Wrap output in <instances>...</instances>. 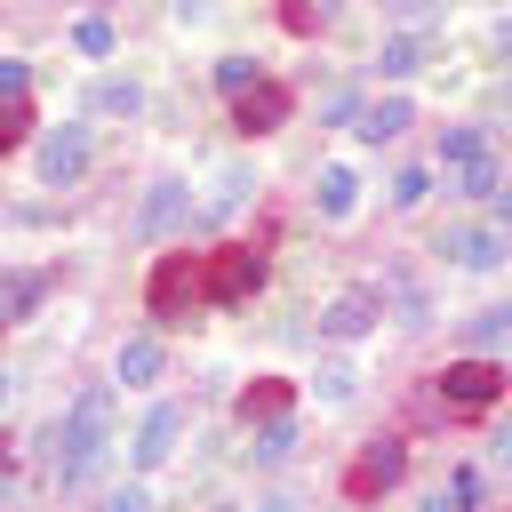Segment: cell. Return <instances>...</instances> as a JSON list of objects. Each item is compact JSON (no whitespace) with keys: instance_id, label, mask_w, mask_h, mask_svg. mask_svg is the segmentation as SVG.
<instances>
[{"instance_id":"f35d334b","label":"cell","mask_w":512,"mask_h":512,"mask_svg":"<svg viewBox=\"0 0 512 512\" xmlns=\"http://www.w3.org/2000/svg\"><path fill=\"white\" fill-rule=\"evenodd\" d=\"M0 328H8V320H0Z\"/></svg>"},{"instance_id":"4dcf8cb0","label":"cell","mask_w":512,"mask_h":512,"mask_svg":"<svg viewBox=\"0 0 512 512\" xmlns=\"http://www.w3.org/2000/svg\"><path fill=\"white\" fill-rule=\"evenodd\" d=\"M32 88V64L24 56H0V96H24Z\"/></svg>"},{"instance_id":"d4e9b609","label":"cell","mask_w":512,"mask_h":512,"mask_svg":"<svg viewBox=\"0 0 512 512\" xmlns=\"http://www.w3.org/2000/svg\"><path fill=\"white\" fill-rule=\"evenodd\" d=\"M480 144H488L480 128H440V168H456V160H472Z\"/></svg>"},{"instance_id":"74e56055","label":"cell","mask_w":512,"mask_h":512,"mask_svg":"<svg viewBox=\"0 0 512 512\" xmlns=\"http://www.w3.org/2000/svg\"><path fill=\"white\" fill-rule=\"evenodd\" d=\"M504 104H512V96H504Z\"/></svg>"},{"instance_id":"e0dca14e","label":"cell","mask_w":512,"mask_h":512,"mask_svg":"<svg viewBox=\"0 0 512 512\" xmlns=\"http://www.w3.org/2000/svg\"><path fill=\"white\" fill-rule=\"evenodd\" d=\"M40 296H48V280H40V272H16V280L0 272V320H24Z\"/></svg>"},{"instance_id":"8fae6325","label":"cell","mask_w":512,"mask_h":512,"mask_svg":"<svg viewBox=\"0 0 512 512\" xmlns=\"http://www.w3.org/2000/svg\"><path fill=\"white\" fill-rule=\"evenodd\" d=\"M176 432H184V408H168V400H160V408L144 416V432H136V448H128V456H136V472H160V464L176 456Z\"/></svg>"},{"instance_id":"83f0119b","label":"cell","mask_w":512,"mask_h":512,"mask_svg":"<svg viewBox=\"0 0 512 512\" xmlns=\"http://www.w3.org/2000/svg\"><path fill=\"white\" fill-rule=\"evenodd\" d=\"M248 80H264V72H256L248 56H224V64H216V88H224V96H240Z\"/></svg>"},{"instance_id":"484cf974","label":"cell","mask_w":512,"mask_h":512,"mask_svg":"<svg viewBox=\"0 0 512 512\" xmlns=\"http://www.w3.org/2000/svg\"><path fill=\"white\" fill-rule=\"evenodd\" d=\"M96 104H104V112H144V88H136V80H104Z\"/></svg>"},{"instance_id":"d590c367","label":"cell","mask_w":512,"mask_h":512,"mask_svg":"<svg viewBox=\"0 0 512 512\" xmlns=\"http://www.w3.org/2000/svg\"><path fill=\"white\" fill-rule=\"evenodd\" d=\"M496 456H504V464H512V424H504V432H496Z\"/></svg>"},{"instance_id":"52a82bcc","label":"cell","mask_w":512,"mask_h":512,"mask_svg":"<svg viewBox=\"0 0 512 512\" xmlns=\"http://www.w3.org/2000/svg\"><path fill=\"white\" fill-rule=\"evenodd\" d=\"M440 256L464 264V272H496L512 256V240H504V224H448L440 232Z\"/></svg>"},{"instance_id":"d6986e66","label":"cell","mask_w":512,"mask_h":512,"mask_svg":"<svg viewBox=\"0 0 512 512\" xmlns=\"http://www.w3.org/2000/svg\"><path fill=\"white\" fill-rule=\"evenodd\" d=\"M472 352H512V304H488L472 320Z\"/></svg>"},{"instance_id":"ba28073f","label":"cell","mask_w":512,"mask_h":512,"mask_svg":"<svg viewBox=\"0 0 512 512\" xmlns=\"http://www.w3.org/2000/svg\"><path fill=\"white\" fill-rule=\"evenodd\" d=\"M88 120H64V128H48L40 136V176L48 184H72V176H88Z\"/></svg>"},{"instance_id":"9a60e30c","label":"cell","mask_w":512,"mask_h":512,"mask_svg":"<svg viewBox=\"0 0 512 512\" xmlns=\"http://www.w3.org/2000/svg\"><path fill=\"white\" fill-rule=\"evenodd\" d=\"M160 368H168L160 336H128L120 344V384H160Z\"/></svg>"},{"instance_id":"e575fe53","label":"cell","mask_w":512,"mask_h":512,"mask_svg":"<svg viewBox=\"0 0 512 512\" xmlns=\"http://www.w3.org/2000/svg\"><path fill=\"white\" fill-rule=\"evenodd\" d=\"M496 216H504V224H512V176H504V184H496Z\"/></svg>"},{"instance_id":"cb8c5ba5","label":"cell","mask_w":512,"mask_h":512,"mask_svg":"<svg viewBox=\"0 0 512 512\" xmlns=\"http://www.w3.org/2000/svg\"><path fill=\"white\" fill-rule=\"evenodd\" d=\"M384 288H392V312H400V328H424V288H416V280H400V272H392Z\"/></svg>"},{"instance_id":"44dd1931","label":"cell","mask_w":512,"mask_h":512,"mask_svg":"<svg viewBox=\"0 0 512 512\" xmlns=\"http://www.w3.org/2000/svg\"><path fill=\"white\" fill-rule=\"evenodd\" d=\"M288 448H296V432H288V416H272V424H256V448H248V456H256V464H280Z\"/></svg>"},{"instance_id":"603a6c76","label":"cell","mask_w":512,"mask_h":512,"mask_svg":"<svg viewBox=\"0 0 512 512\" xmlns=\"http://www.w3.org/2000/svg\"><path fill=\"white\" fill-rule=\"evenodd\" d=\"M72 48L80 56H112V16H80L72 24Z\"/></svg>"},{"instance_id":"d6a6232c","label":"cell","mask_w":512,"mask_h":512,"mask_svg":"<svg viewBox=\"0 0 512 512\" xmlns=\"http://www.w3.org/2000/svg\"><path fill=\"white\" fill-rule=\"evenodd\" d=\"M280 16H288V32H312V24H320V8H312V0H288Z\"/></svg>"},{"instance_id":"ac0fdd59","label":"cell","mask_w":512,"mask_h":512,"mask_svg":"<svg viewBox=\"0 0 512 512\" xmlns=\"http://www.w3.org/2000/svg\"><path fill=\"white\" fill-rule=\"evenodd\" d=\"M320 216H352V200H360V184H352V168H320Z\"/></svg>"},{"instance_id":"5b68a950","label":"cell","mask_w":512,"mask_h":512,"mask_svg":"<svg viewBox=\"0 0 512 512\" xmlns=\"http://www.w3.org/2000/svg\"><path fill=\"white\" fill-rule=\"evenodd\" d=\"M408 480V448L400 440H368L360 456H352V472H344V496L352 504H376L384 488H400Z\"/></svg>"},{"instance_id":"f1b7e54d","label":"cell","mask_w":512,"mask_h":512,"mask_svg":"<svg viewBox=\"0 0 512 512\" xmlns=\"http://www.w3.org/2000/svg\"><path fill=\"white\" fill-rule=\"evenodd\" d=\"M352 384H360L352 368H320V376H312V392H320V400H352Z\"/></svg>"},{"instance_id":"7402d4cb","label":"cell","mask_w":512,"mask_h":512,"mask_svg":"<svg viewBox=\"0 0 512 512\" xmlns=\"http://www.w3.org/2000/svg\"><path fill=\"white\" fill-rule=\"evenodd\" d=\"M24 136H32V104L24 96H0V152H16Z\"/></svg>"},{"instance_id":"30bf717a","label":"cell","mask_w":512,"mask_h":512,"mask_svg":"<svg viewBox=\"0 0 512 512\" xmlns=\"http://www.w3.org/2000/svg\"><path fill=\"white\" fill-rule=\"evenodd\" d=\"M184 216H192V192L168 176V184H152V192H144V208H136V240H168Z\"/></svg>"},{"instance_id":"9c48e42d","label":"cell","mask_w":512,"mask_h":512,"mask_svg":"<svg viewBox=\"0 0 512 512\" xmlns=\"http://www.w3.org/2000/svg\"><path fill=\"white\" fill-rule=\"evenodd\" d=\"M376 312H384V296H376V288H344V296H328V304H320V336H344V344H352V336H368V328H376Z\"/></svg>"},{"instance_id":"5bb4252c","label":"cell","mask_w":512,"mask_h":512,"mask_svg":"<svg viewBox=\"0 0 512 512\" xmlns=\"http://www.w3.org/2000/svg\"><path fill=\"white\" fill-rule=\"evenodd\" d=\"M288 400H296L288 376H256V384L240 392V424H272V416H288Z\"/></svg>"},{"instance_id":"8992f818","label":"cell","mask_w":512,"mask_h":512,"mask_svg":"<svg viewBox=\"0 0 512 512\" xmlns=\"http://www.w3.org/2000/svg\"><path fill=\"white\" fill-rule=\"evenodd\" d=\"M288 112H296V96H288L280 80H248V88L232 96V128H240V136H272V128H288Z\"/></svg>"},{"instance_id":"836d02e7","label":"cell","mask_w":512,"mask_h":512,"mask_svg":"<svg viewBox=\"0 0 512 512\" xmlns=\"http://www.w3.org/2000/svg\"><path fill=\"white\" fill-rule=\"evenodd\" d=\"M8 488H16V456L0 448V496H8Z\"/></svg>"},{"instance_id":"1f68e13d","label":"cell","mask_w":512,"mask_h":512,"mask_svg":"<svg viewBox=\"0 0 512 512\" xmlns=\"http://www.w3.org/2000/svg\"><path fill=\"white\" fill-rule=\"evenodd\" d=\"M352 112H360V96H352V88H336V96H320V120H352Z\"/></svg>"},{"instance_id":"7c38bea8","label":"cell","mask_w":512,"mask_h":512,"mask_svg":"<svg viewBox=\"0 0 512 512\" xmlns=\"http://www.w3.org/2000/svg\"><path fill=\"white\" fill-rule=\"evenodd\" d=\"M408 120H416V112H408V96H376V104H360V112H352V136H360V144H392Z\"/></svg>"},{"instance_id":"4fadbf2b","label":"cell","mask_w":512,"mask_h":512,"mask_svg":"<svg viewBox=\"0 0 512 512\" xmlns=\"http://www.w3.org/2000/svg\"><path fill=\"white\" fill-rule=\"evenodd\" d=\"M496 184H504V168H496V152L480 144L472 160H456L448 168V192H464V200H496Z\"/></svg>"},{"instance_id":"2e32d148","label":"cell","mask_w":512,"mask_h":512,"mask_svg":"<svg viewBox=\"0 0 512 512\" xmlns=\"http://www.w3.org/2000/svg\"><path fill=\"white\" fill-rule=\"evenodd\" d=\"M376 72H384V80H408V72H424V40H416V32H392V40L376 48Z\"/></svg>"},{"instance_id":"3957f363","label":"cell","mask_w":512,"mask_h":512,"mask_svg":"<svg viewBox=\"0 0 512 512\" xmlns=\"http://www.w3.org/2000/svg\"><path fill=\"white\" fill-rule=\"evenodd\" d=\"M432 392H440L448 416H480V408L504 392V368H496V352H472V360H448V368L432 376Z\"/></svg>"},{"instance_id":"4316f807","label":"cell","mask_w":512,"mask_h":512,"mask_svg":"<svg viewBox=\"0 0 512 512\" xmlns=\"http://www.w3.org/2000/svg\"><path fill=\"white\" fill-rule=\"evenodd\" d=\"M424 192H432L424 168H400V176H392V208H424Z\"/></svg>"},{"instance_id":"8d00e7d4","label":"cell","mask_w":512,"mask_h":512,"mask_svg":"<svg viewBox=\"0 0 512 512\" xmlns=\"http://www.w3.org/2000/svg\"><path fill=\"white\" fill-rule=\"evenodd\" d=\"M0 408H8V376H0Z\"/></svg>"},{"instance_id":"277c9868","label":"cell","mask_w":512,"mask_h":512,"mask_svg":"<svg viewBox=\"0 0 512 512\" xmlns=\"http://www.w3.org/2000/svg\"><path fill=\"white\" fill-rule=\"evenodd\" d=\"M256 288H264V248L256 240L208 248V304H248Z\"/></svg>"},{"instance_id":"f546056e","label":"cell","mask_w":512,"mask_h":512,"mask_svg":"<svg viewBox=\"0 0 512 512\" xmlns=\"http://www.w3.org/2000/svg\"><path fill=\"white\" fill-rule=\"evenodd\" d=\"M384 8H392V24H408V32H416V24H432V16H440V0H384Z\"/></svg>"},{"instance_id":"7a4b0ae2","label":"cell","mask_w":512,"mask_h":512,"mask_svg":"<svg viewBox=\"0 0 512 512\" xmlns=\"http://www.w3.org/2000/svg\"><path fill=\"white\" fill-rule=\"evenodd\" d=\"M208 304V248H168V256H152V280H144V312L152 320H192Z\"/></svg>"},{"instance_id":"ffe728a7","label":"cell","mask_w":512,"mask_h":512,"mask_svg":"<svg viewBox=\"0 0 512 512\" xmlns=\"http://www.w3.org/2000/svg\"><path fill=\"white\" fill-rule=\"evenodd\" d=\"M240 200H248V168H216V184H208L200 216H224V208H240Z\"/></svg>"},{"instance_id":"6da1fadb","label":"cell","mask_w":512,"mask_h":512,"mask_svg":"<svg viewBox=\"0 0 512 512\" xmlns=\"http://www.w3.org/2000/svg\"><path fill=\"white\" fill-rule=\"evenodd\" d=\"M104 440H112V392L96 384V392H80V400H72V408L56 416V432H48V456H56V472H64V488L96 472V456H104Z\"/></svg>"}]
</instances>
